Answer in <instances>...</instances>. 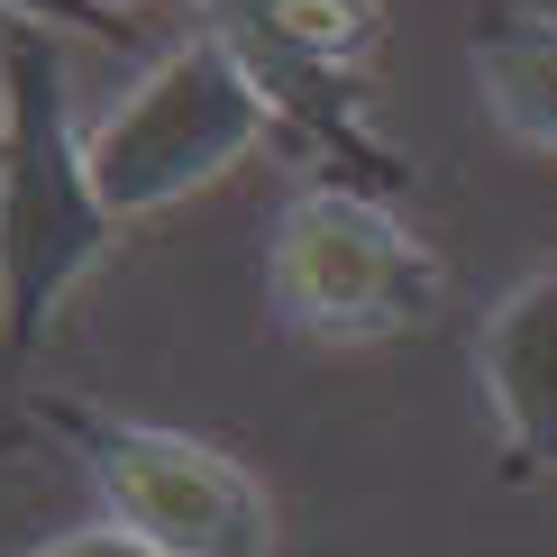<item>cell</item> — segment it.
<instances>
[{"instance_id":"cell-1","label":"cell","mask_w":557,"mask_h":557,"mask_svg":"<svg viewBox=\"0 0 557 557\" xmlns=\"http://www.w3.org/2000/svg\"><path fill=\"white\" fill-rule=\"evenodd\" d=\"M120 238L64 91L55 28H0V375L28 366L55 301Z\"/></svg>"},{"instance_id":"cell-2","label":"cell","mask_w":557,"mask_h":557,"mask_svg":"<svg viewBox=\"0 0 557 557\" xmlns=\"http://www.w3.org/2000/svg\"><path fill=\"white\" fill-rule=\"evenodd\" d=\"M265 301L293 338H320V347L393 338V330H421L438 311V257L393 220L384 193L301 183L274 211Z\"/></svg>"},{"instance_id":"cell-3","label":"cell","mask_w":557,"mask_h":557,"mask_svg":"<svg viewBox=\"0 0 557 557\" xmlns=\"http://www.w3.org/2000/svg\"><path fill=\"white\" fill-rule=\"evenodd\" d=\"M265 91L257 74L238 64V46L220 28L174 46L156 74H137L120 101L101 110V128H83V156H91V183L120 220H147L165 201L201 193L238 165L247 147L265 137Z\"/></svg>"},{"instance_id":"cell-4","label":"cell","mask_w":557,"mask_h":557,"mask_svg":"<svg viewBox=\"0 0 557 557\" xmlns=\"http://www.w3.org/2000/svg\"><path fill=\"white\" fill-rule=\"evenodd\" d=\"M28 411L74 448V467L101 484L110 521L137 530L147 548H165V557H265L274 512H265L257 475L228 448H211L193 430H165V421H120V411L55 403V393H28Z\"/></svg>"},{"instance_id":"cell-5","label":"cell","mask_w":557,"mask_h":557,"mask_svg":"<svg viewBox=\"0 0 557 557\" xmlns=\"http://www.w3.org/2000/svg\"><path fill=\"white\" fill-rule=\"evenodd\" d=\"M475 375L503 421V467L540 475L557 467V265L521 274L475 330Z\"/></svg>"},{"instance_id":"cell-6","label":"cell","mask_w":557,"mask_h":557,"mask_svg":"<svg viewBox=\"0 0 557 557\" xmlns=\"http://www.w3.org/2000/svg\"><path fill=\"white\" fill-rule=\"evenodd\" d=\"M467 64H475V91L494 110V128L557 156V10H540V0H484L475 28H467Z\"/></svg>"},{"instance_id":"cell-7","label":"cell","mask_w":557,"mask_h":557,"mask_svg":"<svg viewBox=\"0 0 557 557\" xmlns=\"http://www.w3.org/2000/svg\"><path fill=\"white\" fill-rule=\"evenodd\" d=\"M220 37H265L284 46V55H311L347 74V64L375 55V0H257V10H238Z\"/></svg>"},{"instance_id":"cell-8","label":"cell","mask_w":557,"mask_h":557,"mask_svg":"<svg viewBox=\"0 0 557 557\" xmlns=\"http://www.w3.org/2000/svg\"><path fill=\"white\" fill-rule=\"evenodd\" d=\"M0 18L10 28H91V37L128 28V10H110V0H0Z\"/></svg>"},{"instance_id":"cell-9","label":"cell","mask_w":557,"mask_h":557,"mask_svg":"<svg viewBox=\"0 0 557 557\" xmlns=\"http://www.w3.org/2000/svg\"><path fill=\"white\" fill-rule=\"evenodd\" d=\"M37 557H165V548H147V540H137V530H120V521H101V530H74V540L37 548Z\"/></svg>"},{"instance_id":"cell-10","label":"cell","mask_w":557,"mask_h":557,"mask_svg":"<svg viewBox=\"0 0 557 557\" xmlns=\"http://www.w3.org/2000/svg\"><path fill=\"white\" fill-rule=\"evenodd\" d=\"M110 10H128V0H110Z\"/></svg>"}]
</instances>
